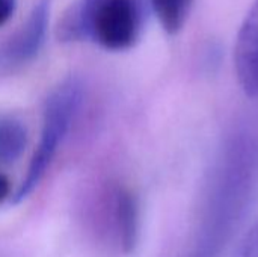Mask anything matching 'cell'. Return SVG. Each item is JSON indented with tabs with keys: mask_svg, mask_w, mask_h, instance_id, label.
I'll use <instances>...</instances> for the list:
<instances>
[{
	"mask_svg": "<svg viewBox=\"0 0 258 257\" xmlns=\"http://www.w3.org/2000/svg\"><path fill=\"white\" fill-rule=\"evenodd\" d=\"M113 218L118 241L125 253H132L139 236V208L135 195L127 189H118L113 200Z\"/></svg>",
	"mask_w": 258,
	"mask_h": 257,
	"instance_id": "8992f818",
	"label": "cell"
},
{
	"mask_svg": "<svg viewBox=\"0 0 258 257\" xmlns=\"http://www.w3.org/2000/svg\"><path fill=\"white\" fill-rule=\"evenodd\" d=\"M233 59L242 91L251 98H258V0H254L240 24Z\"/></svg>",
	"mask_w": 258,
	"mask_h": 257,
	"instance_id": "5b68a950",
	"label": "cell"
},
{
	"mask_svg": "<svg viewBox=\"0 0 258 257\" xmlns=\"http://www.w3.org/2000/svg\"><path fill=\"white\" fill-rule=\"evenodd\" d=\"M27 144V133L23 124L9 117H0V164L17 161Z\"/></svg>",
	"mask_w": 258,
	"mask_h": 257,
	"instance_id": "ba28073f",
	"label": "cell"
},
{
	"mask_svg": "<svg viewBox=\"0 0 258 257\" xmlns=\"http://www.w3.org/2000/svg\"><path fill=\"white\" fill-rule=\"evenodd\" d=\"M233 257H258V218L240 239Z\"/></svg>",
	"mask_w": 258,
	"mask_h": 257,
	"instance_id": "9c48e42d",
	"label": "cell"
},
{
	"mask_svg": "<svg viewBox=\"0 0 258 257\" xmlns=\"http://www.w3.org/2000/svg\"><path fill=\"white\" fill-rule=\"evenodd\" d=\"M145 23L144 0H77L59 21L63 42L91 41L110 52L132 48Z\"/></svg>",
	"mask_w": 258,
	"mask_h": 257,
	"instance_id": "7a4b0ae2",
	"label": "cell"
},
{
	"mask_svg": "<svg viewBox=\"0 0 258 257\" xmlns=\"http://www.w3.org/2000/svg\"><path fill=\"white\" fill-rule=\"evenodd\" d=\"M150 3L162 29L169 35H175L184 27L194 0H150Z\"/></svg>",
	"mask_w": 258,
	"mask_h": 257,
	"instance_id": "52a82bcc",
	"label": "cell"
},
{
	"mask_svg": "<svg viewBox=\"0 0 258 257\" xmlns=\"http://www.w3.org/2000/svg\"><path fill=\"white\" fill-rule=\"evenodd\" d=\"M82 100V83L76 77L63 80L48 97L44 123L41 132V141L33 153L27 174L14 197L18 203L24 200L41 182L47 168L50 167L59 144L62 142L70 124Z\"/></svg>",
	"mask_w": 258,
	"mask_h": 257,
	"instance_id": "3957f363",
	"label": "cell"
},
{
	"mask_svg": "<svg viewBox=\"0 0 258 257\" xmlns=\"http://www.w3.org/2000/svg\"><path fill=\"white\" fill-rule=\"evenodd\" d=\"M50 23V0H38L21 26L0 44V76L20 71L41 53Z\"/></svg>",
	"mask_w": 258,
	"mask_h": 257,
	"instance_id": "277c9868",
	"label": "cell"
},
{
	"mask_svg": "<svg viewBox=\"0 0 258 257\" xmlns=\"http://www.w3.org/2000/svg\"><path fill=\"white\" fill-rule=\"evenodd\" d=\"M17 9V0H0V27L9 21Z\"/></svg>",
	"mask_w": 258,
	"mask_h": 257,
	"instance_id": "30bf717a",
	"label": "cell"
},
{
	"mask_svg": "<svg viewBox=\"0 0 258 257\" xmlns=\"http://www.w3.org/2000/svg\"><path fill=\"white\" fill-rule=\"evenodd\" d=\"M11 194V185L9 180L6 179V176H3L0 173V203H3Z\"/></svg>",
	"mask_w": 258,
	"mask_h": 257,
	"instance_id": "8fae6325",
	"label": "cell"
},
{
	"mask_svg": "<svg viewBox=\"0 0 258 257\" xmlns=\"http://www.w3.org/2000/svg\"><path fill=\"white\" fill-rule=\"evenodd\" d=\"M258 185V136L246 127L227 135L212 164L198 214L180 257H222L236 238Z\"/></svg>",
	"mask_w": 258,
	"mask_h": 257,
	"instance_id": "6da1fadb",
	"label": "cell"
}]
</instances>
